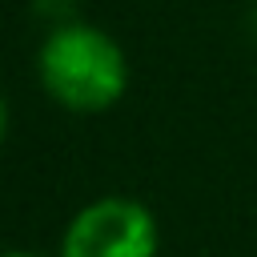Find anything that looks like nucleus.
Listing matches in <instances>:
<instances>
[{
	"label": "nucleus",
	"instance_id": "obj_4",
	"mask_svg": "<svg viewBox=\"0 0 257 257\" xmlns=\"http://www.w3.org/2000/svg\"><path fill=\"white\" fill-rule=\"evenodd\" d=\"M0 257H44V253H36V249H4Z\"/></svg>",
	"mask_w": 257,
	"mask_h": 257
},
{
	"label": "nucleus",
	"instance_id": "obj_1",
	"mask_svg": "<svg viewBox=\"0 0 257 257\" xmlns=\"http://www.w3.org/2000/svg\"><path fill=\"white\" fill-rule=\"evenodd\" d=\"M40 88L76 116H96L128 92V56L120 40L88 20H60L36 48Z\"/></svg>",
	"mask_w": 257,
	"mask_h": 257
},
{
	"label": "nucleus",
	"instance_id": "obj_2",
	"mask_svg": "<svg viewBox=\"0 0 257 257\" xmlns=\"http://www.w3.org/2000/svg\"><path fill=\"white\" fill-rule=\"evenodd\" d=\"M56 257H161V225L145 201L108 193L72 213Z\"/></svg>",
	"mask_w": 257,
	"mask_h": 257
},
{
	"label": "nucleus",
	"instance_id": "obj_3",
	"mask_svg": "<svg viewBox=\"0 0 257 257\" xmlns=\"http://www.w3.org/2000/svg\"><path fill=\"white\" fill-rule=\"evenodd\" d=\"M8 120H12V108H8V96L0 92V145H4V137H8Z\"/></svg>",
	"mask_w": 257,
	"mask_h": 257
}]
</instances>
